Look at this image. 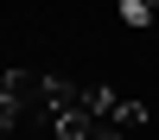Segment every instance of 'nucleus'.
<instances>
[{"label": "nucleus", "instance_id": "2", "mask_svg": "<svg viewBox=\"0 0 159 140\" xmlns=\"http://www.w3.org/2000/svg\"><path fill=\"white\" fill-rule=\"evenodd\" d=\"M140 7H159V0H140Z\"/></svg>", "mask_w": 159, "mask_h": 140}, {"label": "nucleus", "instance_id": "1", "mask_svg": "<svg viewBox=\"0 0 159 140\" xmlns=\"http://www.w3.org/2000/svg\"><path fill=\"white\" fill-rule=\"evenodd\" d=\"M153 7H140V0H121V25H147Z\"/></svg>", "mask_w": 159, "mask_h": 140}]
</instances>
